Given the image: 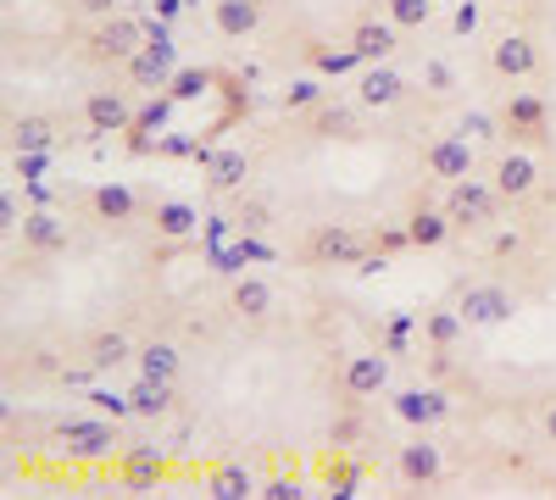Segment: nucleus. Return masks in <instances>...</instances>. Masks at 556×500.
Here are the masks:
<instances>
[{"label":"nucleus","instance_id":"f257e3e1","mask_svg":"<svg viewBox=\"0 0 556 500\" xmlns=\"http://www.w3.org/2000/svg\"><path fill=\"white\" fill-rule=\"evenodd\" d=\"M146 39H151V28L139 23V17L112 12V17H101V23H89V34L78 39V56H84L89 67H123Z\"/></svg>","mask_w":556,"mask_h":500},{"label":"nucleus","instance_id":"f03ea898","mask_svg":"<svg viewBox=\"0 0 556 500\" xmlns=\"http://www.w3.org/2000/svg\"><path fill=\"white\" fill-rule=\"evenodd\" d=\"M295 256H301V267H362L374 256V234L351 229V222H317Z\"/></svg>","mask_w":556,"mask_h":500},{"label":"nucleus","instance_id":"7ed1b4c3","mask_svg":"<svg viewBox=\"0 0 556 500\" xmlns=\"http://www.w3.org/2000/svg\"><path fill=\"white\" fill-rule=\"evenodd\" d=\"M506 195L490 184V178H456V184H445V217L456 222V234H479L490 229V222L501 217Z\"/></svg>","mask_w":556,"mask_h":500},{"label":"nucleus","instance_id":"20e7f679","mask_svg":"<svg viewBox=\"0 0 556 500\" xmlns=\"http://www.w3.org/2000/svg\"><path fill=\"white\" fill-rule=\"evenodd\" d=\"M123 73H128V89H173V78H178V44H173V34L156 23L151 39L123 62Z\"/></svg>","mask_w":556,"mask_h":500},{"label":"nucleus","instance_id":"39448f33","mask_svg":"<svg viewBox=\"0 0 556 500\" xmlns=\"http://www.w3.org/2000/svg\"><path fill=\"white\" fill-rule=\"evenodd\" d=\"M56 439H62L67 457H78V462H106V457H117V450H123L117 418H101V412H96V418H73V423H62Z\"/></svg>","mask_w":556,"mask_h":500},{"label":"nucleus","instance_id":"423d86ee","mask_svg":"<svg viewBox=\"0 0 556 500\" xmlns=\"http://www.w3.org/2000/svg\"><path fill=\"white\" fill-rule=\"evenodd\" d=\"M456 311L468 317V329H501V323H513L518 295L506 284H468L456 295Z\"/></svg>","mask_w":556,"mask_h":500},{"label":"nucleus","instance_id":"0eeeda50","mask_svg":"<svg viewBox=\"0 0 556 500\" xmlns=\"http://www.w3.org/2000/svg\"><path fill=\"white\" fill-rule=\"evenodd\" d=\"M479 156H473V140L468 133H440V140H429L424 151V172L434 178V184H456V178H473Z\"/></svg>","mask_w":556,"mask_h":500},{"label":"nucleus","instance_id":"6e6552de","mask_svg":"<svg viewBox=\"0 0 556 500\" xmlns=\"http://www.w3.org/2000/svg\"><path fill=\"white\" fill-rule=\"evenodd\" d=\"M384 384H390V356H384V350H356V356H345V368H340V395H345V406L374 400Z\"/></svg>","mask_w":556,"mask_h":500},{"label":"nucleus","instance_id":"1a4fd4ad","mask_svg":"<svg viewBox=\"0 0 556 500\" xmlns=\"http://www.w3.org/2000/svg\"><path fill=\"white\" fill-rule=\"evenodd\" d=\"M395 473H401V484H412V489H434V484L445 478V450H440L429 434H417V439H406V445L395 450Z\"/></svg>","mask_w":556,"mask_h":500},{"label":"nucleus","instance_id":"9d476101","mask_svg":"<svg viewBox=\"0 0 556 500\" xmlns=\"http://www.w3.org/2000/svg\"><path fill=\"white\" fill-rule=\"evenodd\" d=\"M495 117H501L506 140H545V101L534 89H513V95L495 106Z\"/></svg>","mask_w":556,"mask_h":500},{"label":"nucleus","instance_id":"9b49d317","mask_svg":"<svg viewBox=\"0 0 556 500\" xmlns=\"http://www.w3.org/2000/svg\"><path fill=\"white\" fill-rule=\"evenodd\" d=\"M490 73L506 78V84L534 78V73H540V44H534L529 34H501V39L490 44Z\"/></svg>","mask_w":556,"mask_h":500},{"label":"nucleus","instance_id":"f8f14e48","mask_svg":"<svg viewBox=\"0 0 556 500\" xmlns=\"http://www.w3.org/2000/svg\"><path fill=\"white\" fill-rule=\"evenodd\" d=\"M490 184L506 195V201H529L534 190H540V162L529 156V151H501L495 156V167H490Z\"/></svg>","mask_w":556,"mask_h":500},{"label":"nucleus","instance_id":"ddd939ff","mask_svg":"<svg viewBox=\"0 0 556 500\" xmlns=\"http://www.w3.org/2000/svg\"><path fill=\"white\" fill-rule=\"evenodd\" d=\"M84 123H89V133H128L134 128V101L123 95V89H89Z\"/></svg>","mask_w":556,"mask_h":500},{"label":"nucleus","instance_id":"4468645a","mask_svg":"<svg viewBox=\"0 0 556 500\" xmlns=\"http://www.w3.org/2000/svg\"><path fill=\"white\" fill-rule=\"evenodd\" d=\"M401 95H406V78L390 62H367L362 67V78H356V106L362 112H390Z\"/></svg>","mask_w":556,"mask_h":500},{"label":"nucleus","instance_id":"2eb2a0df","mask_svg":"<svg viewBox=\"0 0 556 500\" xmlns=\"http://www.w3.org/2000/svg\"><path fill=\"white\" fill-rule=\"evenodd\" d=\"M17 234H23V251H28V256H56V251H67V240H73L67 217H56V211H28V217L17 222Z\"/></svg>","mask_w":556,"mask_h":500},{"label":"nucleus","instance_id":"dca6fc26","mask_svg":"<svg viewBox=\"0 0 556 500\" xmlns=\"http://www.w3.org/2000/svg\"><path fill=\"white\" fill-rule=\"evenodd\" d=\"M7 140H12V151H56L62 117L56 112H23V117L7 123Z\"/></svg>","mask_w":556,"mask_h":500},{"label":"nucleus","instance_id":"f3484780","mask_svg":"<svg viewBox=\"0 0 556 500\" xmlns=\"http://www.w3.org/2000/svg\"><path fill=\"white\" fill-rule=\"evenodd\" d=\"M128 406H134V418L162 423V418L178 412V389H173V379H146V373H139L134 389H128Z\"/></svg>","mask_w":556,"mask_h":500},{"label":"nucleus","instance_id":"a211bd4d","mask_svg":"<svg viewBox=\"0 0 556 500\" xmlns=\"http://www.w3.org/2000/svg\"><path fill=\"white\" fill-rule=\"evenodd\" d=\"M134 356H139V345H134L123 329H101V334H89V339H84V361H89V373L128 368Z\"/></svg>","mask_w":556,"mask_h":500},{"label":"nucleus","instance_id":"6ab92c4d","mask_svg":"<svg viewBox=\"0 0 556 500\" xmlns=\"http://www.w3.org/2000/svg\"><path fill=\"white\" fill-rule=\"evenodd\" d=\"M273 306H278V295H273L267 279H235L228 284V311H235L240 323H267Z\"/></svg>","mask_w":556,"mask_h":500},{"label":"nucleus","instance_id":"aec40b11","mask_svg":"<svg viewBox=\"0 0 556 500\" xmlns=\"http://www.w3.org/2000/svg\"><path fill=\"white\" fill-rule=\"evenodd\" d=\"M395 418L412 423V428H434V423L451 418V400L440 389H401L395 395Z\"/></svg>","mask_w":556,"mask_h":500},{"label":"nucleus","instance_id":"412c9836","mask_svg":"<svg viewBox=\"0 0 556 500\" xmlns=\"http://www.w3.org/2000/svg\"><path fill=\"white\" fill-rule=\"evenodd\" d=\"M262 7L267 0H212V28L223 39H251L262 28Z\"/></svg>","mask_w":556,"mask_h":500},{"label":"nucleus","instance_id":"4be33fe9","mask_svg":"<svg viewBox=\"0 0 556 500\" xmlns=\"http://www.w3.org/2000/svg\"><path fill=\"white\" fill-rule=\"evenodd\" d=\"M245 178H251V156H245L240 145L206 156V190H212V195H240Z\"/></svg>","mask_w":556,"mask_h":500},{"label":"nucleus","instance_id":"5701e85b","mask_svg":"<svg viewBox=\"0 0 556 500\" xmlns=\"http://www.w3.org/2000/svg\"><path fill=\"white\" fill-rule=\"evenodd\" d=\"M406 234H412V251H440V245L456 234V222L445 217V206L434 211V206L417 201V206L406 211Z\"/></svg>","mask_w":556,"mask_h":500},{"label":"nucleus","instance_id":"b1692460","mask_svg":"<svg viewBox=\"0 0 556 500\" xmlns=\"http://www.w3.org/2000/svg\"><path fill=\"white\" fill-rule=\"evenodd\" d=\"M117 473L128 489H156L162 478V445H123L117 450Z\"/></svg>","mask_w":556,"mask_h":500},{"label":"nucleus","instance_id":"393cba45","mask_svg":"<svg viewBox=\"0 0 556 500\" xmlns=\"http://www.w3.org/2000/svg\"><path fill=\"white\" fill-rule=\"evenodd\" d=\"M351 44L362 51V62H390L401 51V28L384 17V23H356L351 28Z\"/></svg>","mask_w":556,"mask_h":500},{"label":"nucleus","instance_id":"a878e982","mask_svg":"<svg viewBox=\"0 0 556 500\" xmlns=\"http://www.w3.org/2000/svg\"><path fill=\"white\" fill-rule=\"evenodd\" d=\"M362 106H334V101H317L312 106V128L317 140H362Z\"/></svg>","mask_w":556,"mask_h":500},{"label":"nucleus","instance_id":"bb28decb","mask_svg":"<svg viewBox=\"0 0 556 500\" xmlns=\"http://www.w3.org/2000/svg\"><path fill=\"white\" fill-rule=\"evenodd\" d=\"M201 489H206V495H217V500H245V495H256L262 484L251 478V467H245V462H223V467H212V473L201 478Z\"/></svg>","mask_w":556,"mask_h":500},{"label":"nucleus","instance_id":"cd10ccee","mask_svg":"<svg viewBox=\"0 0 556 500\" xmlns=\"http://www.w3.org/2000/svg\"><path fill=\"white\" fill-rule=\"evenodd\" d=\"M134 368L146 373V379H178V368H184V356H178V345H173V339H151V345H139V356H134Z\"/></svg>","mask_w":556,"mask_h":500},{"label":"nucleus","instance_id":"c85d7f7f","mask_svg":"<svg viewBox=\"0 0 556 500\" xmlns=\"http://www.w3.org/2000/svg\"><path fill=\"white\" fill-rule=\"evenodd\" d=\"M89 211H96V222H128L139 211V201L123 184H101V190H89Z\"/></svg>","mask_w":556,"mask_h":500},{"label":"nucleus","instance_id":"c756f323","mask_svg":"<svg viewBox=\"0 0 556 500\" xmlns=\"http://www.w3.org/2000/svg\"><path fill=\"white\" fill-rule=\"evenodd\" d=\"M462 334H468V317H462L456 306H434V311L424 317V339H429L434 350H451Z\"/></svg>","mask_w":556,"mask_h":500},{"label":"nucleus","instance_id":"7c9ffc66","mask_svg":"<svg viewBox=\"0 0 556 500\" xmlns=\"http://www.w3.org/2000/svg\"><path fill=\"white\" fill-rule=\"evenodd\" d=\"M151 222H156L162 240H190L201 217H195V206H184V201H162V206H151Z\"/></svg>","mask_w":556,"mask_h":500},{"label":"nucleus","instance_id":"2f4dec72","mask_svg":"<svg viewBox=\"0 0 556 500\" xmlns=\"http://www.w3.org/2000/svg\"><path fill=\"white\" fill-rule=\"evenodd\" d=\"M228 222H235L240 234H267L273 229V206L262 201V195H235V206H228Z\"/></svg>","mask_w":556,"mask_h":500},{"label":"nucleus","instance_id":"473e14b6","mask_svg":"<svg viewBox=\"0 0 556 500\" xmlns=\"http://www.w3.org/2000/svg\"><path fill=\"white\" fill-rule=\"evenodd\" d=\"M384 17L406 34V28H424L434 17V0H384Z\"/></svg>","mask_w":556,"mask_h":500},{"label":"nucleus","instance_id":"72a5a7b5","mask_svg":"<svg viewBox=\"0 0 556 500\" xmlns=\"http://www.w3.org/2000/svg\"><path fill=\"white\" fill-rule=\"evenodd\" d=\"M312 67L340 78V73H362L367 62H362V51H356V44H345V51H312Z\"/></svg>","mask_w":556,"mask_h":500},{"label":"nucleus","instance_id":"f704fd0d","mask_svg":"<svg viewBox=\"0 0 556 500\" xmlns=\"http://www.w3.org/2000/svg\"><path fill=\"white\" fill-rule=\"evenodd\" d=\"M317 101H329V95H323V84H317V78H295V84L285 89V112H312Z\"/></svg>","mask_w":556,"mask_h":500},{"label":"nucleus","instance_id":"c9c22d12","mask_svg":"<svg viewBox=\"0 0 556 500\" xmlns=\"http://www.w3.org/2000/svg\"><path fill=\"white\" fill-rule=\"evenodd\" d=\"M362 434H367V423H362V412H356V406H345V418H340V423L329 428V445H334V450H351V445H356Z\"/></svg>","mask_w":556,"mask_h":500},{"label":"nucleus","instance_id":"e433bc0d","mask_svg":"<svg viewBox=\"0 0 556 500\" xmlns=\"http://www.w3.org/2000/svg\"><path fill=\"white\" fill-rule=\"evenodd\" d=\"M462 133H468V140H506L501 117H490V112H468V117H462Z\"/></svg>","mask_w":556,"mask_h":500},{"label":"nucleus","instance_id":"4c0bfd02","mask_svg":"<svg viewBox=\"0 0 556 500\" xmlns=\"http://www.w3.org/2000/svg\"><path fill=\"white\" fill-rule=\"evenodd\" d=\"M89 412L123 423V418H134V406H128V395H101V389H96V395H89Z\"/></svg>","mask_w":556,"mask_h":500},{"label":"nucleus","instance_id":"58836bf2","mask_svg":"<svg viewBox=\"0 0 556 500\" xmlns=\"http://www.w3.org/2000/svg\"><path fill=\"white\" fill-rule=\"evenodd\" d=\"M67 12H73V17H84V23H101V17H112V12H117V0H67Z\"/></svg>","mask_w":556,"mask_h":500},{"label":"nucleus","instance_id":"ea45409f","mask_svg":"<svg viewBox=\"0 0 556 500\" xmlns=\"http://www.w3.org/2000/svg\"><path fill=\"white\" fill-rule=\"evenodd\" d=\"M256 495H262V500H295V495H306V489H301L295 478H267Z\"/></svg>","mask_w":556,"mask_h":500},{"label":"nucleus","instance_id":"a19ab883","mask_svg":"<svg viewBox=\"0 0 556 500\" xmlns=\"http://www.w3.org/2000/svg\"><path fill=\"white\" fill-rule=\"evenodd\" d=\"M518 251H523V234H513V229H501L490 240V256H518Z\"/></svg>","mask_w":556,"mask_h":500},{"label":"nucleus","instance_id":"79ce46f5","mask_svg":"<svg viewBox=\"0 0 556 500\" xmlns=\"http://www.w3.org/2000/svg\"><path fill=\"white\" fill-rule=\"evenodd\" d=\"M451 28H456V34H473V28H479V7H473V0H462V7H456Z\"/></svg>","mask_w":556,"mask_h":500},{"label":"nucleus","instance_id":"37998d69","mask_svg":"<svg viewBox=\"0 0 556 500\" xmlns=\"http://www.w3.org/2000/svg\"><path fill=\"white\" fill-rule=\"evenodd\" d=\"M424 73H429V84H440V89H451V73H445V67H440V62H429V67H424Z\"/></svg>","mask_w":556,"mask_h":500},{"label":"nucleus","instance_id":"c03bdc74","mask_svg":"<svg viewBox=\"0 0 556 500\" xmlns=\"http://www.w3.org/2000/svg\"><path fill=\"white\" fill-rule=\"evenodd\" d=\"M545 439L556 445V406H551V412H545Z\"/></svg>","mask_w":556,"mask_h":500},{"label":"nucleus","instance_id":"a18cd8bd","mask_svg":"<svg viewBox=\"0 0 556 500\" xmlns=\"http://www.w3.org/2000/svg\"><path fill=\"white\" fill-rule=\"evenodd\" d=\"M495 7H523V0H495Z\"/></svg>","mask_w":556,"mask_h":500}]
</instances>
